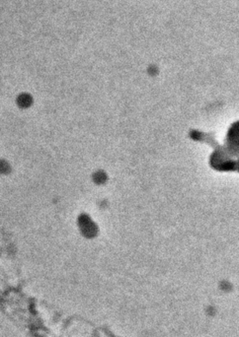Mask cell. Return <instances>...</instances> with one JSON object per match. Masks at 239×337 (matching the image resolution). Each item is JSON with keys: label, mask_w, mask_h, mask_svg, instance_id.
<instances>
[{"label": "cell", "mask_w": 239, "mask_h": 337, "mask_svg": "<svg viewBox=\"0 0 239 337\" xmlns=\"http://www.w3.org/2000/svg\"><path fill=\"white\" fill-rule=\"evenodd\" d=\"M35 104L33 95L29 92H21L15 98V105L21 110H28Z\"/></svg>", "instance_id": "obj_1"}, {"label": "cell", "mask_w": 239, "mask_h": 337, "mask_svg": "<svg viewBox=\"0 0 239 337\" xmlns=\"http://www.w3.org/2000/svg\"><path fill=\"white\" fill-rule=\"evenodd\" d=\"M13 171V167L10 161L5 158H0V177H7Z\"/></svg>", "instance_id": "obj_2"}]
</instances>
